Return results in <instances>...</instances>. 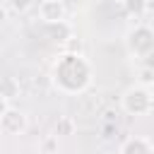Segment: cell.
I'll use <instances>...</instances> for the list:
<instances>
[{
	"label": "cell",
	"mask_w": 154,
	"mask_h": 154,
	"mask_svg": "<svg viewBox=\"0 0 154 154\" xmlns=\"http://www.w3.org/2000/svg\"><path fill=\"white\" fill-rule=\"evenodd\" d=\"M140 82H142L140 87L147 89V84H154V72H152V70H142V72H140Z\"/></svg>",
	"instance_id": "8fae6325"
},
{
	"label": "cell",
	"mask_w": 154,
	"mask_h": 154,
	"mask_svg": "<svg viewBox=\"0 0 154 154\" xmlns=\"http://www.w3.org/2000/svg\"><path fill=\"white\" fill-rule=\"evenodd\" d=\"M89 77H91V70L87 65V60L82 55H70V53H63L58 60H55V67H53V82L60 91L65 94H77L82 89H87L89 84Z\"/></svg>",
	"instance_id": "6da1fadb"
},
{
	"label": "cell",
	"mask_w": 154,
	"mask_h": 154,
	"mask_svg": "<svg viewBox=\"0 0 154 154\" xmlns=\"http://www.w3.org/2000/svg\"><path fill=\"white\" fill-rule=\"evenodd\" d=\"M0 96L7 99V101L19 96V84H17L14 77H0Z\"/></svg>",
	"instance_id": "52a82bcc"
},
{
	"label": "cell",
	"mask_w": 154,
	"mask_h": 154,
	"mask_svg": "<svg viewBox=\"0 0 154 154\" xmlns=\"http://www.w3.org/2000/svg\"><path fill=\"white\" fill-rule=\"evenodd\" d=\"M0 130L5 135H22L26 130V113L19 108H7V113L0 118Z\"/></svg>",
	"instance_id": "277c9868"
},
{
	"label": "cell",
	"mask_w": 154,
	"mask_h": 154,
	"mask_svg": "<svg viewBox=\"0 0 154 154\" xmlns=\"http://www.w3.org/2000/svg\"><path fill=\"white\" fill-rule=\"evenodd\" d=\"M5 19H7V7L0 5V22H5Z\"/></svg>",
	"instance_id": "4fadbf2b"
},
{
	"label": "cell",
	"mask_w": 154,
	"mask_h": 154,
	"mask_svg": "<svg viewBox=\"0 0 154 154\" xmlns=\"http://www.w3.org/2000/svg\"><path fill=\"white\" fill-rule=\"evenodd\" d=\"M65 53L70 55H82V41L77 36H67L65 38Z\"/></svg>",
	"instance_id": "ba28073f"
},
{
	"label": "cell",
	"mask_w": 154,
	"mask_h": 154,
	"mask_svg": "<svg viewBox=\"0 0 154 154\" xmlns=\"http://www.w3.org/2000/svg\"><path fill=\"white\" fill-rule=\"evenodd\" d=\"M128 48L132 55L142 58V55H149L154 51V31L149 26H135L130 34H128Z\"/></svg>",
	"instance_id": "3957f363"
},
{
	"label": "cell",
	"mask_w": 154,
	"mask_h": 154,
	"mask_svg": "<svg viewBox=\"0 0 154 154\" xmlns=\"http://www.w3.org/2000/svg\"><path fill=\"white\" fill-rule=\"evenodd\" d=\"M7 108H10V101H7V99H2V96H0V118H2V116H5V113H7Z\"/></svg>",
	"instance_id": "7c38bea8"
},
{
	"label": "cell",
	"mask_w": 154,
	"mask_h": 154,
	"mask_svg": "<svg viewBox=\"0 0 154 154\" xmlns=\"http://www.w3.org/2000/svg\"><path fill=\"white\" fill-rule=\"evenodd\" d=\"M55 149H58V137L55 135H48L41 142V154H55Z\"/></svg>",
	"instance_id": "9c48e42d"
},
{
	"label": "cell",
	"mask_w": 154,
	"mask_h": 154,
	"mask_svg": "<svg viewBox=\"0 0 154 154\" xmlns=\"http://www.w3.org/2000/svg\"><path fill=\"white\" fill-rule=\"evenodd\" d=\"M70 132H72V120L70 118H63L58 123V128H55V137L58 135H70Z\"/></svg>",
	"instance_id": "30bf717a"
},
{
	"label": "cell",
	"mask_w": 154,
	"mask_h": 154,
	"mask_svg": "<svg viewBox=\"0 0 154 154\" xmlns=\"http://www.w3.org/2000/svg\"><path fill=\"white\" fill-rule=\"evenodd\" d=\"M123 108L130 116H144V113H149L154 108V99H152L149 89H144V87L137 84V87L125 89V94H123Z\"/></svg>",
	"instance_id": "7a4b0ae2"
},
{
	"label": "cell",
	"mask_w": 154,
	"mask_h": 154,
	"mask_svg": "<svg viewBox=\"0 0 154 154\" xmlns=\"http://www.w3.org/2000/svg\"><path fill=\"white\" fill-rule=\"evenodd\" d=\"M65 12H67V7H65L60 0H43V2L38 5V17H41L46 24H63Z\"/></svg>",
	"instance_id": "5b68a950"
},
{
	"label": "cell",
	"mask_w": 154,
	"mask_h": 154,
	"mask_svg": "<svg viewBox=\"0 0 154 154\" xmlns=\"http://www.w3.org/2000/svg\"><path fill=\"white\" fill-rule=\"evenodd\" d=\"M120 154H152V144L147 137H130L120 147Z\"/></svg>",
	"instance_id": "8992f818"
}]
</instances>
